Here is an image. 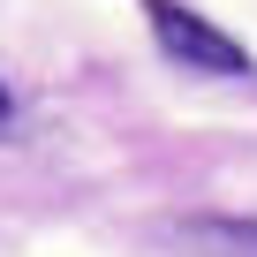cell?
<instances>
[{
    "mask_svg": "<svg viewBox=\"0 0 257 257\" xmlns=\"http://www.w3.org/2000/svg\"><path fill=\"white\" fill-rule=\"evenodd\" d=\"M152 31H159L167 61H182V68H204V76H242V68H249V53H242L227 31H212L204 16L174 8V0H152Z\"/></svg>",
    "mask_w": 257,
    "mask_h": 257,
    "instance_id": "obj_1",
    "label": "cell"
},
{
    "mask_svg": "<svg viewBox=\"0 0 257 257\" xmlns=\"http://www.w3.org/2000/svg\"><path fill=\"white\" fill-rule=\"evenodd\" d=\"M182 242L204 249V257H257V227L249 219H189Z\"/></svg>",
    "mask_w": 257,
    "mask_h": 257,
    "instance_id": "obj_2",
    "label": "cell"
},
{
    "mask_svg": "<svg viewBox=\"0 0 257 257\" xmlns=\"http://www.w3.org/2000/svg\"><path fill=\"white\" fill-rule=\"evenodd\" d=\"M0 113H8V91H0Z\"/></svg>",
    "mask_w": 257,
    "mask_h": 257,
    "instance_id": "obj_3",
    "label": "cell"
}]
</instances>
